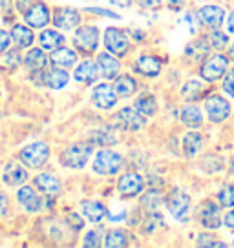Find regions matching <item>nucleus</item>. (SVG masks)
<instances>
[{
  "mask_svg": "<svg viewBox=\"0 0 234 248\" xmlns=\"http://www.w3.org/2000/svg\"><path fill=\"white\" fill-rule=\"evenodd\" d=\"M94 144L88 140V142H75L70 144L68 148H64L63 154H61V164L71 170H81L84 168L90 155H92Z\"/></svg>",
  "mask_w": 234,
  "mask_h": 248,
  "instance_id": "1",
  "label": "nucleus"
},
{
  "mask_svg": "<svg viewBox=\"0 0 234 248\" xmlns=\"http://www.w3.org/2000/svg\"><path fill=\"white\" fill-rule=\"evenodd\" d=\"M123 163H125V159H123L121 154H117L114 150H101L95 155L92 168L99 175H116V173L121 171Z\"/></svg>",
  "mask_w": 234,
  "mask_h": 248,
  "instance_id": "2",
  "label": "nucleus"
},
{
  "mask_svg": "<svg viewBox=\"0 0 234 248\" xmlns=\"http://www.w3.org/2000/svg\"><path fill=\"white\" fill-rule=\"evenodd\" d=\"M190 195L187 192H183L181 188H174L172 194L167 197V208L170 212V216L180 221V223H185L190 217Z\"/></svg>",
  "mask_w": 234,
  "mask_h": 248,
  "instance_id": "3",
  "label": "nucleus"
},
{
  "mask_svg": "<svg viewBox=\"0 0 234 248\" xmlns=\"http://www.w3.org/2000/svg\"><path fill=\"white\" fill-rule=\"evenodd\" d=\"M18 159L22 161V164L30 166V168H42L50 159V146L42 140L32 142L20 150Z\"/></svg>",
  "mask_w": 234,
  "mask_h": 248,
  "instance_id": "4",
  "label": "nucleus"
},
{
  "mask_svg": "<svg viewBox=\"0 0 234 248\" xmlns=\"http://www.w3.org/2000/svg\"><path fill=\"white\" fill-rule=\"evenodd\" d=\"M227 66H229V61H227L225 55H211L201 62L200 77L205 82H216L219 78H223V75L227 73Z\"/></svg>",
  "mask_w": 234,
  "mask_h": 248,
  "instance_id": "5",
  "label": "nucleus"
},
{
  "mask_svg": "<svg viewBox=\"0 0 234 248\" xmlns=\"http://www.w3.org/2000/svg\"><path fill=\"white\" fill-rule=\"evenodd\" d=\"M104 47L116 57H125L130 49V39L128 33L121 28H108L104 31Z\"/></svg>",
  "mask_w": 234,
  "mask_h": 248,
  "instance_id": "6",
  "label": "nucleus"
},
{
  "mask_svg": "<svg viewBox=\"0 0 234 248\" xmlns=\"http://www.w3.org/2000/svg\"><path fill=\"white\" fill-rule=\"evenodd\" d=\"M145 119L147 117L141 115L135 108H123L112 117V126L125 132H137L145 126Z\"/></svg>",
  "mask_w": 234,
  "mask_h": 248,
  "instance_id": "7",
  "label": "nucleus"
},
{
  "mask_svg": "<svg viewBox=\"0 0 234 248\" xmlns=\"http://www.w3.org/2000/svg\"><path fill=\"white\" fill-rule=\"evenodd\" d=\"M73 42H75V47L79 51H83L86 55L95 53V49L99 46V30L95 26H90V24L79 26Z\"/></svg>",
  "mask_w": 234,
  "mask_h": 248,
  "instance_id": "8",
  "label": "nucleus"
},
{
  "mask_svg": "<svg viewBox=\"0 0 234 248\" xmlns=\"http://www.w3.org/2000/svg\"><path fill=\"white\" fill-rule=\"evenodd\" d=\"M205 111L211 119V123L221 124L231 115V104L221 95H209L205 99Z\"/></svg>",
  "mask_w": 234,
  "mask_h": 248,
  "instance_id": "9",
  "label": "nucleus"
},
{
  "mask_svg": "<svg viewBox=\"0 0 234 248\" xmlns=\"http://www.w3.org/2000/svg\"><path fill=\"white\" fill-rule=\"evenodd\" d=\"M117 190L126 199L137 197L145 190V179L141 177L139 173H135V171H128V173L119 177V181H117Z\"/></svg>",
  "mask_w": 234,
  "mask_h": 248,
  "instance_id": "10",
  "label": "nucleus"
},
{
  "mask_svg": "<svg viewBox=\"0 0 234 248\" xmlns=\"http://www.w3.org/2000/svg\"><path fill=\"white\" fill-rule=\"evenodd\" d=\"M117 101H119V95H117L116 88L106 84V82L97 84L94 88V92H92V102H94L99 109H104V111H106V109L116 108Z\"/></svg>",
  "mask_w": 234,
  "mask_h": 248,
  "instance_id": "11",
  "label": "nucleus"
},
{
  "mask_svg": "<svg viewBox=\"0 0 234 248\" xmlns=\"http://www.w3.org/2000/svg\"><path fill=\"white\" fill-rule=\"evenodd\" d=\"M198 221L203 228H209V230H216L221 226V216H219V206L214 201L207 199L200 204L198 210Z\"/></svg>",
  "mask_w": 234,
  "mask_h": 248,
  "instance_id": "12",
  "label": "nucleus"
},
{
  "mask_svg": "<svg viewBox=\"0 0 234 248\" xmlns=\"http://www.w3.org/2000/svg\"><path fill=\"white\" fill-rule=\"evenodd\" d=\"M24 20L30 28H37V30H42L46 28L48 24L51 22V13H50V8H48L44 2L37 0L32 8L24 13Z\"/></svg>",
  "mask_w": 234,
  "mask_h": 248,
  "instance_id": "13",
  "label": "nucleus"
},
{
  "mask_svg": "<svg viewBox=\"0 0 234 248\" xmlns=\"http://www.w3.org/2000/svg\"><path fill=\"white\" fill-rule=\"evenodd\" d=\"M37 78H40L39 82L46 88H51V90H63L64 86L70 82V75L64 68H48V70L39 71Z\"/></svg>",
  "mask_w": 234,
  "mask_h": 248,
  "instance_id": "14",
  "label": "nucleus"
},
{
  "mask_svg": "<svg viewBox=\"0 0 234 248\" xmlns=\"http://www.w3.org/2000/svg\"><path fill=\"white\" fill-rule=\"evenodd\" d=\"M81 24V13L73 8H57L53 11V26L63 31L75 30Z\"/></svg>",
  "mask_w": 234,
  "mask_h": 248,
  "instance_id": "15",
  "label": "nucleus"
},
{
  "mask_svg": "<svg viewBox=\"0 0 234 248\" xmlns=\"http://www.w3.org/2000/svg\"><path fill=\"white\" fill-rule=\"evenodd\" d=\"M17 201L20 202V206L26 212H30V214H35V212L42 210V197L37 194V190L32 188V186H20L18 192H17Z\"/></svg>",
  "mask_w": 234,
  "mask_h": 248,
  "instance_id": "16",
  "label": "nucleus"
},
{
  "mask_svg": "<svg viewBox=\"0 0 234 248\" xmlns=\"http://www.w3.org/2000/svg\"><path fill=\"white\" fill-rule=\"evenodd\" d=\"M198 18L201 20L203 26L211 28V30H216L219 28L223 20H225V9L219 8V6H212V4H207L203 8L198 9Z\"/></svg>",
  "mask_w": 234,
  "mask_h": 248,
  "instance_id": "17",
  "label": "nucleus"
},
{
  "mask_svg": "<svg viewBox=\"0 0 234 248\" xmlns=\"http://www.w3.org/2000/svg\"><path fill=\"white\" fill-rule=\"evenodd\" d=\"M134 70H135V73H139L141 77L154 78L161 73V61L157 57H152V55H143L135 61Z\"/></svg>",
  "mask_w": 234,
  "mask_h": 248,
  "instance_id": "18",
  "label": "nucleus"
},
{
  "mask_svg": "<svg viewBox=\"0 0 234 248\" xmlns=\"http://www.w3.org/2000/svg\"><path fill=\"white\" fill-rule=\"evenodd\" d=\"M73 78L77 82H81V84H95V80L99 78V66H97V62H92V61L81 62L77 68H75Z\"/></svg>",
  "mask_w": 234,
  "mask_h": 248,
  "instance_id": "19",
  "label": "nucleus"
},
{
  "mask_svg": "<svg viewBox=\"0 0 234 248\" xmlns=\"http://www.w3.org/2000/svg\"><path fill=\"white\" fill-rule=\"evenodd\" d=\"M97 66H99V71L104 78H114L117 77V73L121 70V62L116 55H112L110 51L106 53H99L97 55Z\"/></svg>",
  "mask_w": 234,
  "mask_h": 248,
  "instance_id": "20",
  "label": "nucleus"
},
{
  "mask_svg": "<svg viewBox=\"0 0 234 248\" xmlns=\"http://www.w3.org/2000/svg\"><path fill=\"white\" fill-rule=\"evenodd\" d=\"M28 171H26V168H22L20 164L17 163H9L4 166V175H2V179H4V183L8 186H22L26 185V181H28Z\"/></svg>",
  "mask_w": 234,
  "mask_h": 248,
  "instance_id": "21",
  "label": "nucleus"
},
{
  "mask_svg": "<svg viewBox=\"0 0 234 248\" xmlns=\"http://www.w3.org/2000/svg\"><path fill=\"white\" fill-rule=\"evenodd\" d=\"M33 183H35V188L40 190L42 194H48V195H55L61 192V181L59 177H55L53 173H39L37 177L33 179Z\"/></svg>",
  "mask_w": 234,
  "mask_h": 248,
  "instance_id": "22",
  "label": "nucleus"
},
{
  "mask_svg": "<svg viewBox=\"0 0 234 248\" xmlns=\"http://www.w3.org/2000/svg\"><path fill=\"white\" fill-rule=\"evenodd\" d=\"M50 61L53 62L55 66L68 70V68H71L73 64H77V53H75L73 49H70V47H66V44H64V46L57 47L55 51H51Z\"/></svg>",
  "mask_w": 234,
  "mask_h": 248,
  "instance_id": "23",
  "label": "nucleus"
},
{
  "mask_svg": "<svg viewBox=\"0 0 234 248\" xmlns=\"http://www.w3.org/2000/svg\"><path fill=\"white\" fill-rule=\"evenodd\" d=\"M9 35H11V40L17 44V47H22V49L30 47L33 44V40H35L32 28L26 26V24H15L9 31Z\"/></svg>",
  "mask_w": 234,
  "mask_h": 248,
  "instance_id": "24",
  "label": "nucleus"
},
{
  "mask_svg": "<svg viewBox=\"0 0 234 248\" xmlns=\"http://www.w3.org/2000/svg\"><path fill=\"white\" fill-rule=\"evenodd\" d=\"M203 144H205V140H203V135L198 132H188L183 135V140H181V148H183V154L187 155V157H196V155L200 154L203 150Z\"/></svg>",
  "mask_w": 234,
  "mask_h": 248,
  "instance_id": "25",
  "label": "nucleus"
},
{
  "mask_svg": "<svg viewBox=\"0 0 234 248\" xmlns=\"http://www.w3.org/2000/svg\"><path fill=\"white\" fill-rule=\"evenodd\" d=\"M39 42L42 49H48V51L51 53L57 47H61L66 44V37L57 30H44L39 35Z\"/></svg>",
  "mask_w": 234,
  "mask_h": 248,
  "instance_id": "26",
  "label": "nucleus"
},
{
  "mask_svg": "<svg viewBox=\"0 0 234 248\" xmlns=\"http://www.w3.org/2000/svg\"><path fill=\"white\" fill-rule=\"evenodd\" d=\"M81 212L90 223H101L102 219L106 217V208L99 201H88V199L83 201L81 202Z\"/></svg>",
  "mask_w": 234,
  "mask_h": 248,
  "instance_id": "27",
  "label": "nucleus"
},
{
  "mask_svg": "<svg viewBox=\"0 0 234 248\" xmlns=\"http://www.w3.org/2000/svg\"><path fill=\"white\" fill-rule=\"evenodd\" d=\"M46 62H48V57L42 47H40V49L39 47L30 49V51L26 53V57H24V66L30 71H33V73H39V71L44 70V68H46Z\"/></svg>",
  "mask_w": 234,
  "mask_h": 248,
  "instance_id": "28",
  "label": "nucleus"
},
{
  "mask_svg": "<svg viewBox=\"0 0 234 248\" xmlns=\"http://www.w3.org/2000/svg\"><path fill=\"white\" fill-rule=\"evenodd\" d=\"M90 142L94 146H112L117 142V133L114 132V126L99 128L95 132L90 133Z\"/></svg>",
  "mask_w": 234,
  "mask_h": 248,
  "instance_id": "29",
  "label": "nucleus"
},
{
  "mask_svg": "<svg viewBox=\"0 0 234 248\" xmlns=\"http://www.w3.org/2000/svg\"><path fill=\"white\" fill-rule=\"evenodd\" d=\"M180 117H181V123L185 124V126H188V128H200L203 124V113L196 104L183 106Z\"/></svg>",
  "mask_w": 234,
  "mask_h": 248,
  "instance_id": "30",
  "label": "nucleus"
},
{
  "mask_svg": "<svg viewBox=\"0 0 234 248\" xmlns=\"http://www.w3.org/2000/svg\"><path fill=\"white\" fill-rule=\"evenodd\" d=\"M114 88H116L117 95L121 99H128V97H132L134 93L137 92V80L132 75H121L119 78H116Z\"/></svg>",
  "mask_w": 234,
  "mask_h": 248,
  "instance_id": "31",
  "label": "nucleus"
},
{
  "mask_svg": "<svg viewBox=\"0 0 234 248\" xmlns=\"http://www.w3.org/2000/svg\"><path fill=\"white\" fill-rule=\"evenodd\" d=\"M134 108L137 109L141 115L152 117V115H156V111H157V102H156V99H154V95L143 93V95L137 97V101H135V104H134Z\"/></svg>",
  "mask_w": 234,
  "mask_h": 248,
  "instance_id": "32",
  "label": "nucleus"
},
{
  "mask_svg": "<svg viewBox=\"0 0 234 248\" xmlns=\"http://www.w3.org/2000/svg\"><path fill=\"white\" fill-rule=\"evenodd\" d=\"M201 93H203V84L200 80H196V78L187 80L183 84V88H181V97H183V101H188V102L198 101L201 97Z\"/></svg>",
  "mask_w": 234,
  "mask_h": 248,
  "instance_id": "33",
  "label": "nucleus"
},
{
  "mask_svg": "<svg viewBox=\"0 0 234 248\" xmlns=\"http://www.w3.org/2000/svg\"><path fill=\"white\" fill-rule=\"evenodd\" d=\"M163 201H165L163 195L159 194L157 190H152V192H149V194H145L141 197V206L147 210V212H150V214H154V212H157V210L161 208Z\"/></svg>",
  "mask_w": 234,
  "mask_h": 248,
  "instance_id": "34",
  "label": "nucleus"
},
{
  "mask_svg": "<svg viewBox=\"0 0 234 248\" xmlns=\"http://www.w3.org/2000/svg\"><path fill=\"white\" fill-rule=\"evenodd\" d=\"M128 245V235H126L125 230H110L104 237V247L106 248H123Z\"/></svg>",
  "mask_w": 234,
  "mask_h": 248,
  "instance_id": "35",
  "label": "nucleus"
},
{
  "mask_svg": "<svg viewBox=\"0 0 234 248\" xmlns=\"http://www.w3.org/2000/svg\"><path fill=\"white\" fill-rule=\"evenodd\" d=\"M205 39L209 42L211 49H223V47H227V44H229V35L223 33V31H219L218 28L212 30Z\"/></svg>",
  "mask_w": 234,
  "mask_h": 248,
  "instance_id": "36",
  "label": "nucleus"
},
{
  "mask_svg": "<svg viewBox=\"0 0 234 248\" xmlns=\"http://www.w3.org/2000/svg\"><path fill=\"white\" fill-rule=\"evenodd\" d=\"M218 199H219V204H221L223 208H231V206H234V185L223 186V188L219 190Z\"/></svg>",
  "mask_w": 234,
  "mask_h": 248,
  "instance_id": "37",
  "label": "nucleus"
},
{
  "mask_svg": "<svg viewBox=\"0 0 234 248\" xmlns=\"http://www.w3.org/2000/svg\"><path fill=\"white\" fill-rule=\"evenodd\" d=\"M196 243H198V247H203V248L225 247V243H221V241H216V237H214V235H211V233H198V237H196Z\"/></svg>",
  "mask_w": 234,
  "mask_h": 248,
  "instance_id": "38",
  "label": "nucleus"
},
{
  "mask_svg": "<svg viewBox=\"0 0 234 248\" xmlns=\"http://www.w3.org/2000/svg\"><path fill=\"white\" fill-rule=\"evenodd\" d=\"M83 247L86 248H97L101 247V233L97 230H92L84 235V241H83Z\"/></svg>",
  "mask_w": 234,
  "mask_h": 248,
  "instance_id": "39",
  "label": "nucleus"
},
{
  "mask_svg": "<svg viewBox=\"0 0 234 248\" xmlns=\"http://www.w3.org/2000/svg\"><path fill=\"white\" fill-rule=\"evenodd\" d=\"M223 90L229 97L234 99V70H227V73L223 75Z\"/></svg>",
  "mask_w": 234,
  "mask_h": 248,
  "instance_id": "40",
  "label": "nucleus"
},
{
  "mask_svg": "<svg viewBox=\"0 0 234 248\" xmlns=\"http://www.w3.org/2000/svg\"><path fill=\"white\" fill-rule=\"evenodd\" d=\"M18 64H22V59H20L18 49H8V55H6V66L15 68V66H18Z\"/></svg>",
  "mask_w": 234,
  "mask_h": 248,
  "instance_id": "41",
  "label": "nucleus"
},
{
  "mask_svg": "<svg viewBox=\"0 0 234 248\" xmlns=\"http://www.w3.org/2000/svg\"><path fill=\"white\" fill-rule=\"evenodd\" d=\"M9 42H11V35H9L8 31L0 30V55L6 53L9 49Z\"/></svg>",
  "mask_w": 234,
  "mask_h": 248,
  "instance_id": "42",
  "label": "nucleus"
},
{
  "mask_svg": "<svg viewBox=\"0 0 234 248\" xmlns=\"http://www.w3.org/2000/svg\"><path fill=\"white\" fill-rule=\"evenodd\" d=\"M86 13H95V15H102V16H110V18H119L117 13L110 11V9H101V8H86Z\"/></svg>",
  "mask_w": 234,
  "mask_h": 248,
  "instance_id": "43",
  "label": "nucleus"
},
{
  "mask_svg": "<svg viewBox=\"0 0 234 248\" xmlns=\"http://www.w3.org/2000/svg\"><path fill=\"white\" fill-rule=\"evenodd\" d=\"M35 2H37V0H15V8H17L18 13H22L24 15V13H26V11L35 4Z\"/></svg>",
  "mask_w": 234,
  "mask_h": 248,
  "instance_id": "44",
  "label": "nucleus"
},
{
  "mask_svg": "<svg viewBox=\"0 0 234 248\" xmlns=\"http://www.w3.org/2000/svg\"><path fill=\"white\" fill-rule=\"evenodd\" d=\"M9 212V199L8 195L4 194V192H0V217L8 216Z\"/></svg>",
  "mask_w": 234,
  "mask_h": 248,
  "instance_id": "45",
  "label": "nucleus"
},
{
  "mask_svg": "<svg viewBox=\"0 0 234 248\" xmlns=\"http://www.w3.org/2000/svg\"><path fill=\"white\" fill-rule=\"evenodd\" d=\"M137 4L145 9H156V8H159L161 0H137Z\"/></svg>",
  "mask_w": 234,
  "mask_h": 248,
  "instance_id": "46",
  "label": "nucleus"
},
{
  "mask_svg": "<svg viewBox=\"0 0 234 248\" xmlns=\"http://www.w3.org/2000/svg\"><path fill=\"white\" fill-rule=\"evenodd\" d=\"M68 219H70L71 223H73V228H75V230H81V228H83V226H84V221H83V219H81V217L77 216V214H70V216H68Z\"/></svg>",
  "mask_w": 234,
  "mask_h": 248,
  "instance_id": "47",
  "label": "nucleus"
},
{
  "mask_svg": "<svg viewBox=\"0 0 234 248\" xmlns=\"http://www.w3.org/2000/svg\"><path fill=\"white\" fill-rule=\"evenodd\" d=\"M223 225L227 226V228H234V210H231V212H227L225 217H223Z\"/></svg>",
  "mask_w": 234,
  "mask_h": 248,
  "instance_id": "48",
  "label": "nucleus"
},
{
  "mask_svg": "<svg viewBox=\"0 0 234 248\" xmlns=\"http://www.w3.org/2000/svg\"><path fill=\"white\" fill-rule=\"evenodd\" d=\"M168 6H170V9H174V11H180L183 6H185V0H165Z\"/></svg>",
  "mask_w": 234,
  "mask_h": 248,
  "instance_id": "49",
  "label": "nucleus"
},
{
  "mask_svg": "<svg viewBox=\"0 0 234 248\" xmlns=\"http://www.w3.org/2000/svg\"><path fill=\"white\" fill-rule=\"evenodd\" d=\"M110 2L117 8H130L132 6V0H110Z\"/></svg>",
  "mask_w": 234,
  "mask_h": 248,
  "instance_id": "50",
  "label": "nucleus"
},
{
  "mask_svg": "<svg viewBox=\"0 0 234 248\" xmlns=\"http://www.w3.org/2000/svg\"><path fill=\"white\" fill-rule=\"evenodd\" d=\"M227 30H229V33L234 35V11H231L229 16H227Z\"/></svg>",
  "mask_w": 234,
  "mask_h": 248,
  "instance_id": "51",
  "label": "nucleus"
},
{
  "mask_svg": "<svg viewBox=\"0 0 234 248\" xmlns=\"http://www.w3.org/2000/svg\"><path fill=\"white\" fill-rule=\"evenodd\" d=\"M9 4H11V0H0V11L2 9H8Z\"/></svg>",
  "mask_w": 234,
  "mask_h": 248,
  "instance_id": "52",
  "label": "nucleus"
},
{
  "mask_svg": "<svg viewBox=\"0 0 234 248\" xmlns=\"http://www.w3.org/2000/svg\"><path fill=\"white\" fill-rule=\"evenodd\" d=\"M229 57H231V59H234V44L231 46V49H229Z\"/></svg>",
  "mask_w": 234,
  "mask_h": 248,
  "instance_id": "53",
  "label": "nucleus"
},
{
  "mask_svg": "<svg viewBox=\"0 0 234 248\" xmlns=\"http://www.w3.org/2000/svg\"><path fill=\"white\" fill-rule=\"evenodd\" d=\"M231 171L234 173V159H233V163H231Z\"/></svg>",
  "mask_w": 234,
  "mask_h": 248,
  "instance_id": "54",
  "label": "nucleus"
},
{
  "mask_svg": "<svg viewBox=\"0 0 234 248\" xmlns=\"http://www.w3.org/2000/svg\"><path fill=\"white\" fill-rule=\"evenodd\" d=\"M233 245H234V235H233Z\"/></svg>",
  "mask_w": 234,
  "mask_h": 248,
  "instance_id": "55",
  "label": "nucleus"
}]
</instances>
